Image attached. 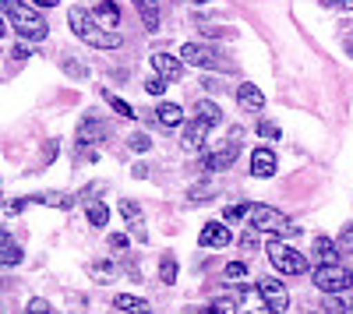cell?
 Masks as SVG:
<instances>
[{"mask_svg": "<svg viewBox=\"0 0 353 314\" xmlns=\"http://www.w3.org/2000/svg\"><path fill=\"white\" fill-rule=\"evenodd\" d=\"M68 25H71V32L85 43V46H92V50H117L121 46V36L110 32V28H103L96 21L92 11H85V8H71L68 11Z\"/></svg>", "mask_w": 353, "mask_h": 314, "instance_id": "6da1fadb", "label": "cell"}, {"mask_svg": "<svg viewBox=\"0 0 353 314\" xmlns=\"http://www.w3.org/2000/svg\"><path fill=\"white\" fill-rule=\"evenodd\" d=\"M4 18L25 43H43L50 36V25L43 21V14L36 8L21 4V0H4Z\"/></svg>", "mask_w": 353, "mask_h": 314, "instance_id": "7a4b0ae2", "label": "cell"}, {"mask_svg": "<svg viewBox=\"0 0 353 314\" xmlns=\"http://www.w3.org/2000/svg\"><path fill=\"white\" fill-rule=\"evenodd\" d=\"M248 226L258 233H276L279 240H293V237H301V226L297 222H290L279 209L272 205H254L251 216H248Z\"/></svg>", "mask_w": 353, "mask_h": 314, "instance_id": "3957f363", "label": "cell"}, {"mask_svg": "<svg viewBox=\"0 0 353 314\" xmlns=\"http://www.w3.org/2000/svg\"><path fill=\"white\" fill-rule=\"evenodd\" d=\"M265 254H269V262H272V269L276 272H283V275H304L307 269H311V262L304 258L301 251H293L286 240H269V247H265Z\"/></svg>", "mask_w": 353, "mask_h": 314, "instance_id": "277c9868", "label": "cell"}, {"mask_svg": "<svg viewBox=\"0 0 353 314\" xmlns=\"http://www.w3.org/2000/svg\"><path fill=\"white\" fill-rule=\"evenodd\" d=\"M181 56H184V64L201 67V71H233V64L226 61V56L212 46H205V43H184Z\"/></svg>", "mask_w": 353, "mask_h": 314, "instance_id": "5b68a950", "label": "cell"}, {"mask_svg": "<svg viewBox=\"0 0 353 314\" xmlns=\"http://www.w3.org/2000/svg\"><path fill=\"white\" fill-rule=\"evenodd\" d=\"M311 282L321 290V293H346L353 286V272L346 265H314L311 272Z\"/></svg>", "mask_w": 353, "mask_h": 314, "instance_id": "8992f818", "label": "cell"}, {"mask_svg": "<svg viewBox=\"0 0 353 314\" xmlns=\"http://www.w3.org/2000/svg\"><path fill=\"white\" fill-rule=\"evenodd\" d=\"M241 156V131H233V138L226 141V145H219L212 156L201 159V169H209V174H223V169H230L233 163H237Z\"/></svg>", "mask_w": 353, "mask_h": 314, "instance_id": "52a82bcc", "label": "cell"}, {"mask_svg": "<svg viewBox=\"0 0 353 314\" xmlns=\"http://www.w3.org/2000/svg\"><path fill=\"white\" fill-rule=\"evenodd\" d=\"M198 244H201V247H209V251L230 247V244H233V233H230V222H219V219H212V222H205V226H201V233H198Z\"/></svg>", "mask_w": 353, "mask_h": 314, "instance_id": "ba28073f", "label": "cell"}, {"mask_svg": "<svg viewBox=\"0 0 353 314\" xmlns=\"http://www.w3.org/2000/svg\"><path fill=\"white\" fill-rule=\"evenodd\" d=\"M258 293L265 297V304L272 307V314H286L290 293H286V286H283V279H258Z\"/></svg>", "mask_w": 353, "mask_h": 314, "instance_id": "9c48e42d", "label": "cell"}, {"mask_svg": "<svg viewBox=\"0 0 353 314\" xmlns=\"http://www.w3.org/2000/svg\"><path fill=\"white\" fill-rule=\"evenodd\" d=\"M184 56H173V53H166V50H156L152 53V71L159 74V78H166V81H181L184 78Z\"/></svg>", "mask_w": 353, "mask_h": 314, "instance_id": "30bf717a", "label": "cell"}, {"mask_svg": "<svg viewBox=\"0 0 353 314\" xmlns=\"http://www.w3.org/2000/svg\"><path fill=\"white\" fill-rule=\"evenodd\" d=\"M209 131H212V127L205 124V121H198V117L188 121V124H184V138H181V149H184V152H201V149H205V138H209Z\"/></svg>", "mask_w": 353, "mask_h": 314, "instance_id": "8fae6325", "label": "cell"}, {"mask_svg": "<svg viewBox=\"0 0 353 314\" xmlns=\"http://www.w3.org/2000/svg\"><path fill=\"white\" fill-rule=\"evenodd\" d=\"M276 166H279V159H276L272 149H254L251 152V177L269 180V177H276Z\"/></svg>", "mask_w": 353, "mask_h": 314, "instance_id": "7c38bea8", "label": "cell"}, {"mask_svg": "<svg viewBox=\"0 0 353 314\" xmlns=\"http://www.w3.org/2000/svg\"><path fill=\"white\" fill-rule=\"evenodd\" d=\"M103 138H106V124L99 117H85L78 124V149H92V145H99Z\"/></svg>", "mask_w": 353, "mask_h": 314, "instance_id": "4fadbf2b", "label": "cell"}, {"mask_svg": "<svg viewBox=\"0 0 353 314\" xmlns=\"http://www.w3.org/2000/svg\"><path fill=\"white\" fill-rule=\"evenodd\" d=\"M237 106L244 113H261L265 109V96L254 81H241V89H237Z\"/></svg>", "mask_w": 353, "mask_h": 314, "instance_id": "5bb4252c", "label": "cell"}, {"mask_svg": "<svg viewBox=\"0 0 353 314\" xmlns=\"http://www.w3.org/2000/svg\"><path fill=\"white\" fill-rule=\"evenodd\" d=\"M311 254H314V262L318 265H339V244L332 240V237H314V244H311Z\"/></svg>", "mask_w": 353, "mask_h": 314, "instance_id": "9a60e30c", "label": "cell"}, {"mask_svg": "<svg viewBox=\"0 0 353 314\" xmlns=\"http://www.w3.org/2000/svg\"><path fill=\"white\" fill-rule=\"evenodd\" d=\"M156 121H159V127H166V131L184 127V106H181V103H159V106H156Z\"/></svg>", "mask_w": 353, "mask_h": 314, "instance_id": "2e32d148", "label": "cell"}, {"mask_svg": "<svg viewBox=\"0 0 353 314\" xmlns=\"http://www.w3.org/2000/svg\"><path fill=\"white\" fill-rule=\"evenodd\" d=\"M92 14H96V21H99L103 28H110V32L121 25V8H117V0H99Z\"/></svg>", "mask_w": 353, "mask_h": 314, "instance_id": "e0dca14e", "label": "cell"}, {"mask_svg": "<svg viewBox=\"0 0 353 314\" xmlns=\"http://www.w3.org/2000/svg\"><path fill=\"white\" fill-rule=\"evenodd\" d=\"M113 307L124 311V314H149V300L134 297V293H117V297H113Z\"/></svg>", "mask_w": 353, "mask_h": 314, "instance_id": "ac0fdd59", "label": "cell"}, {"mask_svg": "<svg viewBox=\"0 0 353 314\" xmlns=\"http://www.w3.org/2000/svg\"><path fill=\"white\" fill-rule=\"evenodd\" d=\"M194 117L205 121L209 127H219V124H223V109H219L212 99H198V103H194Z\"/></svg>", "mask_w": 353, "mask_h": 314, "instance_id": "d6986e66", "label": "cell"}, {"mask_svg": "<svg viewBox=\"0 0 353 314\" xmlns=\"http://www.w3.org/2000/svg\"><path fill=\"white\" fill-rule=\"evenodd\" d=\"M32 202H39V205H50V209H61V212L74 209V198H71V194H64V191H46V194H36Z\"/></svg>", "mask_w": 353, "mask_h": 314, "instance_id": "ffe728a7", "label": "cell"}, {"mask_svg": "<svg viewBox=\"0 0 353 314\" xmlns=\"http://www.w3.org/2000/svg\"><path fill=\"white\" fill-rule=\"evenodd\" d=\"M85 216H88V222H92L96 230H103V226L110 222V209L103 202H96V198H88V202H85Z\"/></svg>", "mask_w": 353, "mask_h": 314, "instance_id": "44dd1931", "label": "cell"}, {"mask_svg": "<svg viewBox=\"0 0 353 314\" xmlns=\"http://www.w3.org/2000/svg\"><path fill=\"white\" fill-rule=\"evenodd\" d=\"M176 275H181V265H176V258H173V254H163V258H159V279L166 282V286H173Z\"/></svg>", "mask_w": 353, "mask_h": 314, "instance_id": "7402d4cb", "label": "cell"}, {"mask_svg": "<svg viewBox=\"0 0 353 314\" xmlns=\"http://www.w3.org/2000/svg\"><path fill=\"white\" fill-rule=\"evenodd\" d=\"M21 258H25L21 247H18V244H14V237L8 233V237H4V254H0V262H4L8 269H14V265H21Z\"/></svg>", "mask_w": 353, "mask_h": 314, "instance_id": "603a6c76", "label": "cell"}, {"mask_svg": "<svg viewBox=\"0 0 353 314\" xmlns=\"http://www.w3.org/2000/svg\"><path fill=\"white\" fill-rule=\"evenodd\" d=\"M88 272H92L96 282H113V275H117V269L110 262H92V265H88Z\"/></svg>", "mask_w": 353, "mask_h": 314, "instance_id": "cb8c5ba5", "label": "cell"}, {"mask_svg": "<svg viewBox=\"0 0 353 314\" xmlns=\"http://www.w3.org/2000/svg\"><path fill=\"white\" fill-rule=\"evenodd\" d=\"M103 99H106V103H110V106H113L117 113H121V117H128V121H134V109H131V106H128V103H124L121 96H113L110 89H103Z\"/></svg>", "mask_w": 353, "mask_h": 314, "instance_id": "d4e9b609", "label": "cell"}, {"mask_svg": "<svg viewBox=\"0 0 353 314\" xmlns=\"http://www.w3.org/2000/svg\"><path fill=\"white\" fill-rule=\"evenodd\" d=\"M251 202H237V205H230L226 212H223V222H237V219H244V216H251Z\"/></svg>", "mask_w": 353, "mask_h": 314, "instance_id": "484cf974", "label": "cell"}, {"mask_svg": "<svg viewBox=\"0 0 353 314\" xmlns=\"http://www.w3.org/2000/svg\"><path fill=\"white\" fill-rule=\"evenodd\" d=\"M141 21L149 32H159V4H149V8H141Z\"/></svg>", "mask_w": 353, "mask_h": 314, "instance_id": "4316f807", "label": "cell"}, {"mask_svg": "<svg viewBox=\"0 0 353 314\" xmlns=\"http://www.w3.org/2000/svg\"><path fill=\"white\" fill-rule=\"evenodd\" d=\"M128 145H131V152H149V149H152V138L145 134V131H134V134L128 138Z\"/></svg>", "mask_w": 353, "mask_h": 314, "instance_id": "83f0119b", "label": "cell"}, {"mask_svg": "<svg viewBox=\"0 0 353 314\" xmlns=\"http://www.w3.org/2000/svg\"><path fill=\"white\" fill-rule=\"evenodd\" d=\"M350 311V304L343 300V293H329V300H325V314H346Z\"/></svg>", "mask_w": 353, "mask_h": 314, "instance_id": "f1b7e54d", "label": "cell"}, {"mask_svg": "<svg viewBox=\"0 0 353 314\" xmlns=\"http://www.w3.org/2000/svg\"><path fill=\"white\" fill-rule=\"evenodd\" d=\"M121 216L128 219V222H134V219H141V209H138V202H131V198H121Z\"/></svg>", "mask_w": 353, "mask_h": 314, "instance_id": "f546056e", "label": "cell"}, {"mask_svg": "<svg viewBox=\"0 0 353 314\" xmlns=\"http://www.w3.org/2000/svg\"><path fill=\"white\" fill-rule=\"evenodd\" d=\"M25 314H53V307H50V300H43V297H32L25 304Z\"/></svg>", "mask_w": 353, "mask_h": 314, "instance_id": "4dcf8cb0", "label": "cell"}, {"mask_svg": "<svg viewBox=\"0 0 353 314\" xmlns=\"http://www.w3.org/2000/svg\"><path fill=\"white\" fill-rule=\"evenodd\" d=\"M209 198H212V187L209 184H194L188 191V202H209Z\"/></svg>", "mask_w": 353, "mask_h": 314, "instance_id": "1f68e13d", "label": "cell"}, {"mask_svg": "<svg viewBox=\"0 0 353 314\" xmlns=\"http://www.w3.org/2000/svg\"><path fill=\"white\" fill-rule=\"evenodd\" d=\"M226 279H230V282L248 279V265H244V262H230V265H226Z\"/></svg>", "mask_w": 353, "mask_h": 314, "instance_id": "d6a6232c", "label": "cell"}, {"mask_svg": "<svg viewBox=\"0 0 353 314\" xmlns=\"http://www.w3.org/2000/svg\"><path fill=\"white\" fill-rule=\"evenodd\" d=\"M145 92H149V96H163L166 92V78H159V74L145 78Z\"/></svg>", "mask_w": 353, "mask_h": 314, "instance_id": "836d02e7", "label": "cell"}, {"mask_svg": "<svg viewBox=\"0 0 353 314\" xmlns=\"http://www.w3.org/2000/svg\"><path fill=\"white\" fill-rule=\"evenodd\" d=\"M71 78H88V67H81L78 61H74V56H64V64H61Z\"/></svg>", "mask_w": 353, "mask_h": 314, "instance_id": "e575fe53", "label": "cell"}, {"mask_svg": "<svg viewBox=\"0 0 353 314\" xmlns=\"http://www.w3.org/2000/svg\"><path fill=\"white\" fill-rule=\"evenodd\" d=\"M258 134H261V138H269V141H276L283 131H279V124H272V121H258Z\"/></svg>", "mask_w": 353, "mask_h": 314, "instance_id": "d590c367", "label": "cell"}, {"mask_svg": "<svg viewBox=\"0 0 353 314\" xmlns=\"http://www.w3.org/2000/svg\"><path fill=\"white\" fill-rule=\"evenodd\" d=\"M131 226V237L138 240V244H149V230H145V219H134V222H128Z\"/></svg>", "mask_w": 353, "mask_h": 314, "instance_id": "8d00e7d4", "label": "cell"}, {"mask_svg": "<svg viewBox=\"0 0 353 314\" xmlns=\"http://www.w3.org/2000/svg\"><path fill=\"white\" fill-rule=\"evenodd\" d=\"M336 244H339V251H343V254H353V222L339 233V240H336Z\"/></svg>", "mask_w": 353, "mask_h": 314, "instance_id": "74e56055", "label": "cell"}, {"mask_svg": "<svg viewBox=\"0 0 353 314\" xmlns=\"http://www.w3.org/2000/svg\"><path fill=\"white\" fill-rule=\"evenodd\" d=\"M11 56H14V61H28V56H32V43H25V39H21V43L11 50Z\"/></svg>", "mask_w": 353, "mask_h": 314, "instance_id": "f35d334b", "label": "cell"}, {"mask_svg": "<svg viewBox=\"0 0 353 314\" xmlns=\"http://www.w3.org/2000/svg\"><path fill=\"white\" fill-rule=\"evenodd\" d=\"M106 244H110V251H128V237L124 233H110Z\"/></svg>", "mask_w": 353, "mask_h": 314, "instance_id": "ab89813d", "label": "cell"}, {"mask_svg": "<svg viewBox=\"0 0 353 314\" xmlns=\"http://www.w3.org/2000/svg\"><path fill=\"white\" fill-rule=\"evenodd\" d=\"M325 8H339V11H353V0H321Z\"/></svg>", "mask_w": 353, "mask_h": 314, "instance_id": "60d3db41", "label": "cell"}, {"mask_svg": "<svg viewBox=\"0 0 353 314\" xmlns=\"http://www.w3.org/2000/svg\"><path fill=\"white\" fill-rule=\"evenodd\" d=\"M131 177H138V180H145V177H149V166H145V163H138V166L131 169Z\"/></svg>", "mask_w": 353, "mask_h": 314, "instance_id": "b9f144b4", "label": "cell"}, {"mask_svg": "<svg viewBox=\"0 0 353 314\" xmlns=\"http://www.w3.org/2000/svg\"><path fill=\"white\" fill-rule=\"evenodd\" d=\"M32 4H36V8H57L61 0H32Z\"/></svg>", "mask_w": 353, "mask_h": 314, "instance_id": "7bdbcfd3", "label": "cell"}, {"mask_svg": "<svg viewBox=\"0 0 353 314\" xmlns=\"http://www.w3.org/2000/svg\"><path fill=\"white\" fill-rule=\"evenodd\" d=\"M131 4H134V8L141 11V8H149V4H159V0H131Z\"/></svg>", "mask_w": 353, "mask_h": 314, "instance_id": "ee69618b", "label": "cell"}, {"mask_svg": "<svg viewBox=\"0 0 353 314\" xmlns=\"http://www.w3.org/2000/svg\"><path fill=\"white\" fill-rule=\"evenodd\" d=\"M194 4H209V0H194Z\"/></svg>", "mask_w": 353, "mask_h": 314, "instance_id": "f6af8a7d", "label": "cell"}, {"mask_svg": "<svg viewBox=\"0 0 353 314\" xmlns=\"http://www.w3.org/2000/svg\"><path fill=\"white\" fill-rule=\"evenodd\" d=\"M314 314H321V311H314Z\"/></svg>", "mask_w": 353, "mask_h": 314, "instance_id": "bcb514c9", "label": "cell"}]
</instances>
